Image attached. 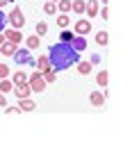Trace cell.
<instances>
[{
  "label": "cell",
  "instance_id": "6da1fadb",
  "mask_svg": "<svg viewBox=\"0 0 139 157\" xmlns=\"http://www.w3.org/2000/svg\"><path fill=\"white\" fill-rule=\"evenodd\" d=\"M78 50H73L71 43H55V46H50V55H48V62H50V68H55V71H66V68H71L73 64H78Z\"/></svg>",
  "mask_w": 139,
  "mask_h": 157
},
{
  "label": "cell",
  "instance_id": "7a4b0ae2",
  "mask_svg": "<svg viewBox=\"0 0 139 157\" xmlns=\"http://www.w3.org/2000/svg\"><path fill=\"white\" fill-rule=\"evenodd\" d=\"M28 84L32 89V94H39V91L46 89V80H44L41 73H32V78H28Z\"/></svg>",
  "mask_w": 139,
  "mask_h": 157
},
{
  "label": "cell",
  "instance_id": "3957f363",
  "mask_svg": "<svg viewBox=\"0 0 139 157\" xmlns=\"http://www.w3.org/2000/svg\"><path fill=\"white\" fill-rule=\"evenodd\" d=\"M7 21L12 23V28H16V30H21V28L25 25V16H23V12H21L18 7H14V9H12V14L7 16Z\"/></svg>",
  "mask_w": 139,
  "mask_h": 157
},
{
  "label": "cell",
  "instance_id": "277c9868",
  "mask_svg": "<svg viewBox=\"0 0 139 157\" xmlns=\"http://www.w3.org/2000/svg\"><path fill=\"white\" fill-rule=\"evenodd\" d=\"M12 57L16 59V64H18V66H25V64H34V59L30 57V50H28V48H21V50L16 48V52H14Z\"/></svg>",
  "mask_w": 139,
  "mask_h": 157
},
{
  "label": "cell",
  "instance_id": "5b68a950",
  "mask_svg": "<svg viewBox=\"0 0 139 157\" xmlns=\"http://www.w3.org/2000/svg\"><path fill=\"white\" fill-rule=\"evenodd\" d=\"M5 39L7 41H12V43H16V46H18L21 43V39H23V34H21V30H16V28H12V30H5Z\"/></svg>",
  "mask_w": 139,
  "mask_h": 157
},
{
  "label": "cell",
  "instance_id": "8992f818",
  "mask_svg": "<svg viewBox=\"0 0 139 157\" xmlns=\"http://www.w3.org/2000/svg\"><path fill=\"white\" fill-rule=\"evenodd\" d=\"M14 94H16V98H30V94H32V89H30V84L25 82V84H16L14 86Z\"/></svg>",
  "mask_w": 139,
  "mask_h": 157
},
{
  "label": "cell",
  "instance_id": "52a82bcc",
  "mask_svg": "<svg viewBox=\"0 0 139 157\" xmlns=\"http://www.w3.org/2000/svg\"><path fill=\"white\" fill-rule=\"evenodd\" d=\"M91 32V23L89 21H75V34H89Z\"/></svg>",
  "mask_w": 139,
  "mask_h": 157
},
{
  "label": "cell",
  "instance_id": "ba28073f",
  "mask_svg": "<svg viewBox=\"0 0 139 157\" xmlns=\"http://www.w3.org/2000/svg\"><path fill=\"white\" fill-rule=\"evenodd\" d=\"M84 14L94 18V16L98 14V0H87V2H84Z\"/></svg>",
  "mask_w": 139,
  "mask_h": 157
},
{
  "label": "cell",
  "instance_id": "9c48e42d",
  "mask_svg": "<svg viewBox=\"0 0 139 157\" xmlns=\"http://www.w3.org/2000/svg\"><path fill=\"white\" fill-rule=\"evenodd\" d=\"M71 46H73V50L82 52L84 48H87V39H84L82 34H80V36H73V39H71Z\"/></svg>",
  "mask_w": 139,
  "mask_h": 157
},
{
  "label": "cell",
  "instance_id": "30bf717a",
  "mask_svg": "<svg viewBox=\"0 0 139 157\" xmlns=\"http://www.w3.org/2000/svg\"><path fill=\"white\" fill-rule=\"evenodd\" d=\"M89 102H91L94 107H100L105 102V94L103 91H91V96H89Z\"/></svg>",
  "mask_w": 139,
  "mask_h": 157
},
{
  "label": "cell",
  "instance_id": "8fae6325",
  "mask_svg": "<svg viewBox=\"0 0 139 157\" xmlns=\"http://www.w3.org/2000/svg\"><path fill=\"white\" fill-rule=\"evenodd\" d=\"M37 68H39V73H44V71H48L50 68V62H48V55H39V59H37Z\"/></svg>",
  "mask_w": 139,
  "mask_h": 157
},
{
  "label": "cell",
  "instance_id": "7c38bea8",
  "mask_svg": "<svg viewBox=\"0 0 139 157\" xmlns=\"http://www.w3.org/2000/svg\"><path fill=\"white\" fill-rule=\"evenodd\" d=\"M0 50H2L5 55H9V57H12L14 52H16V43H12V41H7V39H5V41H2V46H0Z\"/></svg>",
  "mask_w": 139,
  "mask_h": 157
},
{
  "label": "cell",
  "instance_id": "4fadbf2b",
  "mask_svg": "<svg viewBox=\"0 0 139 157\" xmlns=\"http://www.w3.org/2000/svg\"><path fill=\"white\" fill-rule=\"evenodd\" d=\"M18 109H23V112H32V109H37V105H34V102H32L30 98H21Z\"/></svg>",
  "mask_w": 139,
  "mask_h": 157
},
{
  "label": "cell",
  "instance_id": "5bb4252c",
  "mask_svg": "<svg viewBox=\"0 0 139 157\" xmlns=\"http://www.w3.org/2000/svg\"><path fill=\"white\" fill-rule=\"evenodd\" d=\"M91 64H89V62H78V73L80 75H89V73H91Z\"/></svg>",
  "mask_w": 139,
  "mask_h": 157
},
{
  "label": "cell",
  "instance_id": "9a60e30c",
  "mask_svg": "<svg viewBox=\"0 0 139 157\" xmlns=\"http://www.w3.org/2000/svg\"><path fill=\"white\" fill-rule=\"evenodd\" d=\"M41 75H44L46 84H50V82H55V80H57V71H55V68H48V71H44Z\"/></svg>",
  "mask_w": 139,
  "mask_h": 157
},
{
  "label": "cell",
  "instance_id": "2e32d148",
  "mask_svg": "<svg viewBox=\"0 0 139 157\" xmlns=\"http://www.w3.org/2000/svg\"><path fill=\"white\" fill-rule=\"evenodd\" d=\"M71 9L75 14H84V0H71Z\"/></svg>",
  "mask_w": 139,
  "mask_h": 157
},
{
  "label": "cell",
  "instance_id": "e0dca14e",
  "mask_svg": "<svg viewBox=\"0 0 139 157\" xmlns=\"http://www.w3.org/2000/svg\"><path fill=\"white\" fill-rule=\"evenodd\" d=\"M68 23H71L68 14H60V16H57V25H60L62 30H66V28H68Z\"/></svg>",
  "mask_w": 139,
  "mask_h": 157
},
{
  "label": "cell",
  "instance_id": "ac0fdd59",
  "mask_svg": "<svg viewBox=\"0 0 139 157\" xmlns=\"http://www.w3.org/2000/svg\"><path fill=\"white\" fill-rule=\"evenodd\" d=\"M12 89H14V82H12L9 78H2V80H0V91H2V94H5V91H12Z\"/></svg>",
  "mask_w": 139,
  "mask_h": 157
},
{
  "label": "cell",
  "instance_id": "d6986e66",
  "mask_svg": "<svg viewBox=\"0 0 139 157\" xmlns=\"http://www.w3.org/2000/svg\"><path fill=\"white\" fill-rule=\"evenodd\" d=\"M12 82H14V86L16 84H25V82H28V75H25V73H14V78H12Z\"/></svg>",
  "mask_w": 139,
  "mask_h": 157
},
{
  "label": "cell",
  "instance_id": "ffe728a7",
  "mask_svg": "<svg viewBox=\"0 0 139 157\" xmlns=\"http://www.w3.org/2000/svg\"><path fill=\"white\" fill-rule=\"evenodd\" d=\"M107 80H110V75H107V71H100L98 75H96V82H98L100 86H107Z\"/></svg>",
  "mask_w": 139,
  "mask_h": 157
},
{
  "label": "cell",
  "instance_id": "44dd1931",
  "mask_svg": "<svg viewBox=\"0 0 139 157\" xmlns=\"http://www.w3.org/2000/svg\"><path fill=\"white\" fill-rule=\"evenodd\" d=\"M39 43H41V36H28V48H30V50L39 48Z\"/></svg>",
  "mask_w": 139,
  "mask_h": 157
},
{
  "label": "cell",
  "instance_id": "7402d4cb",
  "mask_svg": "<svg viewBox=\"0 0 139 157\" xmlns=\"http://www.w3.org/2000/svg\"><path fill=\"white\" fill-rule=\"evenodd\" d=\"M44 12H46L48 16L57 14V2H46V5H44Z\"/></svg>",
  "mask_w": 139,
  "mask_h": 157
},
{
  "label": "cell",
  "instance_id": "603a6c76",
  "mask_svg": "<svg viewBox=\"0 0 139 157\" xmlns=\"http://www.w3.org/2000/svg\"><path fill=\"white\" fill-rule=\"evenodd\" d=\"M110 41V34L107 32H98V34H96V43H100V46H105V43Z\"/></svg>",
  "mask_w": 139,
  "mask_h": 157
},
{
  "label": "cell",
  "instance_id": "cb8c5ba5",
  "mask_svg": "<svg viewBox=\"0 0 139 157\" xmlns=\"http://www.w3.org/2000/svg\"><path fill=\"white\" fill-rule=\"evenodd\" d=\"M73 32H68V30H62V34H60V39H62V43H71V39H73Z\"/></svg>",
  "mask_w": 139,
  "mask_h": 157
},
{
  "label": "cell",
  "instance_id": "d4e9b609",
  "mask_svg": "<svg viewBox=\"0 0 139 157\" xmlns=\"http://www.w3.org/2000/svg\"><path fill=\"white\" fill-rule=\"evenodd\" d=\"M48 32V25L44 23V21H39V23H37V36H44Z\"/></svg>",
  "mask_w": 139,
  "mask_h": 157
},
{
  "label": "cell",
  "instance_id": "484cf974",
  "mask_svg": "<svg viewBox=\"0 0 139 157\" xmlns=\"http://www.w3.org/2000/svg\"><path fill=\"white\" fill-rule=\"evenodd\" d=\"M60 12H62V14L71 12V0H60Z\"/></svg>",
  "mask_w": 139,
  "mask_h": 157
},
{
  "label": "cell",
  "instance_id": "4316f807",
  "mask_svg": "<svg viewBox=\"0 0 139 157\" xmlns=\"http://www.w3.org/2000/svg\"><path fill=\"white\" fill-rule=\"evenodd\" d=\"M9 73H12V71H9L7 64H0V80H2V78H9Z\"/></svg>",
  "mask_w": 139,
  "mask_h": 157
},
{
  "label": "cell",
  "instance_id": "83f0119b",
  "mask_svg": "<svg viewBox=\"0 0 139 157\" xmlns=\"http://www.w3.org/2000/svg\"><path fill=\"white\" fill-rule=\"evenodd\" d=\"M5 25H7V16L2 14V9H0V34L5 32Z\"/></svg>",
  "mask_w": 139,
  "mask_h": 157
},
{
  "label": "cell",
  "instance_id": "f1b7e54d",
  "mask_svg": "<svg viewBox=\"0 0 139 157\" xmlns=\"http://www.w3.org/2000/svg\"><path fill=\"white\" fill-rule=\"evenodd\" d=\"M98 62H100V55H91V59H89V64H91V66H96Z\"/></svg>",
  "mask_w": 139,
  "mask_h": 157
},
{
  "label": "cell",
  "instance_id": "f546056e",
  "mask_svg": "<svg viewBox=\"0 0 139 157\" xmlns=\"http://www.w3.org/2000/svg\"><path fill=\"white\" fill-rule=\"evenodd\" d=\"M100 16H103V18H110V9H107V7L100 9Z\"/></svg>",
  "mask_w": 139,
  "mask_h": 157
},
{
  "label": "cell",
  "instance_id": "4dcf8cb0",
  "mask_svg": "<svg viewBox=\"0 0 139 157\" xmlns=\"http://www.w3.org/2000/svg\"><path fill=\"white\" fill-rule=\"evenodd\" d=\"M5 112H7V114H16V112H21V109H18V107H7Z\"/></svg>",
  "mask_w": 139,
  "mask_h": 157
},
{
  "label": "cell",
  "instance_id": "1f68e13d",
  "mask_svg": "<svg viewBox=\"0 0 139 157\" xmlns=\"http://www.w3.org/2000/svg\"><path fill=\"white\" fill-rule=\"evenodd\" d=\"M5 105H7V100H5V94L0 91V107H5Z\"/></svg>",
  "mask_w": 139,
  "mask_h": 157
},
{
  "label": "cell",
  "instance_id": "d6a6232c",
  "mask_svg": "<svg viewBox=\"0 0 139 157\" xmlns=\"http://www.w3.org/2000/svg\"><path fill=\"white\" fill-rule=\"evenodd\" d=\"M9 2V0H0V7H5V5H7Z\"/></svg>",
  "mask_w": 139,
  "mask_h": 157
},
{
  "label": "cell",
  "instance_id": "836d02e7",
  "mask_svg": "<svg viewBox=\"0 0 139 157\" xmlns=\"http://www.w3.org/2000/svg\"><path fill=\"white\" fill-rule=\"evenodd\" d=\"M2 41H5V36H0V46H2Z\"/></svg>",
  "mask_w": 139,
  "mask_h": 157
},
{
  "label": "cell",
  "instance_id": "e575fe53",
  "mask_svg": "<svg viewBox=\"0 0 139 157\" xmlns=\"http://www.w3.org/2000/svg\"><path fill=\"white\" fill-rule=\"evenodd\" d=\"M50 2H57V0H50Z\"/></svg>",
  "mask_w": 139,
  "mask_h": 157
},
{
  "label": "cell",
  "instance_id": "d590c367",
  "mask_svg": "<svg viewBox=\"0 0 139 157\" xmlns=\"http://www.w3.org/2000/svg\"><path fill=\"white\" fill-rule=\"evenodd\" d=\"M103 2H105V0H103Z\"/></svg>",
  "mask_w": 139,
  "mask_h": 157
}]
</instances>
